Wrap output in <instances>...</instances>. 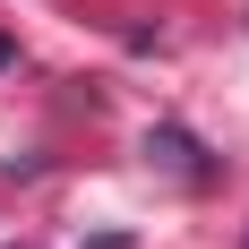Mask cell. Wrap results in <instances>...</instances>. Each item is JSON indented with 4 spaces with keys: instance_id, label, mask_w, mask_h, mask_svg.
Instances as JSON below:
<instances>
[{
    "instance_id": "7a4b0ae2",
    "label": "cell",
    "mask_w": 249,
    "mask_h": 249,
    "mask_svg": "<svg viewBox=\"0 0 249 249\" xmlns=\"http://www.w3.org/2000/svg\"><path fill=\"white\" fill-rule=\"evenodd\" d=\"M241 249H249V241H241Z\"/></svg>"
},
{
    "instance_id": "6da1fadb",
    "label": "cell",
    "mask_w": 249,
    "mask_h": 249,
    "mask_svg": "<svg viewBox=\"0 0 249 249\" xmlns=\"http://www.w3.org/2000/svg\"><path fill=\"white\" fill-rule=\"evenodd\" d=\"M9 60H18V43H9V35H0V69H9Z\"/></svg>"
}]
</instances>
